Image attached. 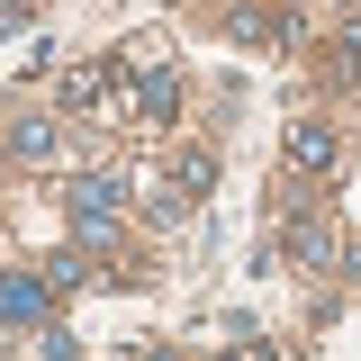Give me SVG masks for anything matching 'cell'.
I'll list each match as a JSON object with an SVG mask.
<instances>
[{"label": "cell", "instance_id": "3", "mask_svg": "<svg viewBox=\"0 0 361 361\" xmlns=\"http://www.w3.org/2000/svg\"><path fill=\"white\" fill-rule=\"evenodd\" d=\"M45 271H0V325H37L45 316Z\"/></svg>", "mask_w": 361, "mask_h": 361}, {"label": "cell", "instance_id": "2", "mask_svg": "<svg viewBox=\"0 0 361 361\" xmlns=\"http://www.w3.org/2000/svg\"><path fill=\"white\" fill-rule=\"evenodd\" d=\"M118 199H127V190H118V172H82L73 190H63L73 235H82V244H109V235H118Z\"/></svg>", "mask_w": 361, "mask_h": 361}, {"label": "cell", "instance_id": "1", "mask_svg": "<svg viewBox=\"0 0 361 361\" xmlns=\"http://www.w3.org/2000/svg\"><path fill=\"white\" fill-rule=\"evenodd\" d=\"M208 190H217V154H208V145H180V154H172V172H163V199H154V217H163V226H172V217H190Z\"/></svg>", "mask_w": 361, "mask_h": 361}, {"label": "cell", "instance_id": "9", "mask_svg": "<svg viewBox=\"0 0 361 361\" xmlns=\"http://www.w3.org/2000/svg\"><path fill=\"white\" fill-rule=\"evenodd\" d=\"M45 289H54V298L82 289V253H54V262H45Z\"/></svg>", "mask_w": 361, "mask_h": 361}, {"label": "cell", "instance_id": "5", "mask_svg": "<svg viewBox=\"0 0 361 361\" xmlns=\"http://www.w3.org/2000/svg\"><path fill=\"white\" fill-rule=\"evenodd\" d=\"M135 118H145V127H172L180 118V73H145V82H135Z\"/></svg>", "mask_w": 361, "mask_h": 361}, {"label": "cell", "instance_id": "10", "mask_svg": "<svg viewBox=\"0 0 361 361\" xmlns=\"http://www.w3.org/2000/svg\"><path fill=\"white\" fill-rule=\"evenodd\" d=\"M343 271H353V280H361V235H353V244H343Z\"/></svg>", "mask_w": 361, "mask_h": 361}, {"label": "cell", "instance_id": "6", "mask_svg": "<svg viewBox=\"0 0 361 361\" xmlns=\"http://www.w3.org/2000/svg\"><path fill=\"white\" fill-rule=\"evenodd\" d=\"M9 154H18L27 172H37V163H54V154H63V135H54V118H18V127H9Z\"/></svg>", "mask_w": 361, "mask_h": 361}, {"label": "cell", "instance_id": "8", "mask_svg": "<svg viewBox=\"0 0 361 361\" xmlns=\"http://www.w3.org/2000/svg\"><path fill=\"white\" fill-rule=\"evenodd\" d=\"M235 37H244V45H289L298 27H289V18H271V9H235Z\"/></svg>", "mask_w": 361, "mask_h": 361}, {"label": "cell", "instance_id": "4", "mask_svg": "<svg viewBox=\"0 0 361 361\" xmlns=\"http://www.w3.org/2000/svg\"><path fill=\"white\" fill-rule=\"evenodd\" d=\"M289 172H334V127L325 118H298L289 127Z\"/></svg>", "mask_w": 361, "mask_h": 361}, {"label": "cell", "instance_id": "7", "mask_svg": "<svg viewBox=\"0 0 361 361\" xmlns=\"http://www.w3.org/2000/svg\"><path fill=\"white\" fill-rule=\"evenodd\" d=\"M289 262H298V271H325V262H334V235H325L316 217H298V226H289Z\"/></svg>", "mask_w": 361, "mask_h": 361}]
</instances>
